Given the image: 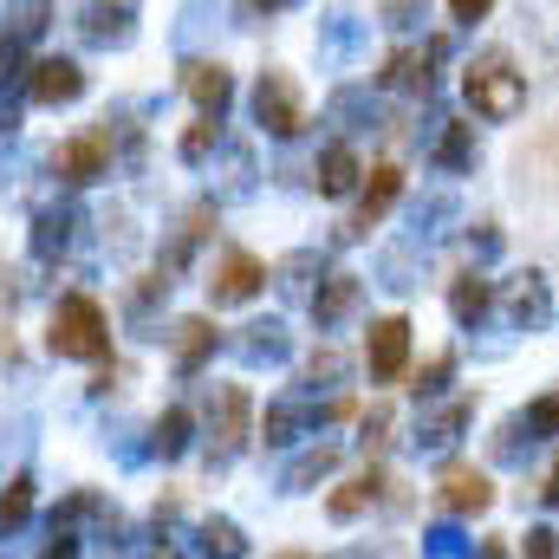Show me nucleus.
<instances>
[{
  "label": "nucleus",
  "instance_id": "1a4fd4ad",
  "mask_svg": "<svg viewBox=\"0 0 559 559\" xmlns=\"http://www.w3.org/2000/svg\"><path fill=\"white\" fill-rule=\"evenodd\" d=\"M85 92V72L72 66V59H39L33 72H26V98L33 105H72Z\"/></svg>",
  "mask_w": 559,
  "mask_h": 559
},
{
  "label": "nucleus",
  "instance_id": "4468645a",
  "mask_svg": "<svg viewBox=\"0 0 559 559\" xmlns=\"http://www.w3.org/2000/svg\"><path fill=\"white\" fill-rule=\"evenodd\" d=\"M358 176H365V169H358V150H352V143H332V150L319 156V195H352Z\"/></svg>",
  "mask_w": 559,
  "mask_h": 559
},
{
  "label": "nucleus",
  "instance_id": "c85d7f7f",
  "mask_svg": "<svg viewBox=\"0 0 559 559\" xmlns=\"http://www.w3.org/2000/svg\"><path fill=\"white\" fill-rule=\"evenodd\" d=\"M215 143H222V124H215V118H202V124H195V131L182 138V163H202V156H209Z\"/></svg>",
  "mask_w": 559,
  "mask_h": 559
},
{
  "label": "nucleus",
  "instance_id": "f03ea898",
  "mask_svg": "<svg viewBox=\"0 0 559 559\" xmlns=\"http://www.w3.org/2000/svg\"><path fill=\"white\" fill-rule=\"evenodd\" d=\"M46 345H52L59 358L98 365V358L111 352V325H105V306H98L92 293H66V299L52 306V332H46Z\"/></svg>",
  "mask_w": 559,
  "mask_h": 559
},
{
  "label": "nucleus",
  "instance_id": "9d476101",
  "mask_svg": "<svg viewBox=\"0 0 559 559\" xmlns=\"http://www.w3.org/2000/svg\"><path fill=\"white\" fill-rule=\"evenodd\" d=\"M182 92L195 98V111H202V118H222V111H228V98H235V79H228V66L195 59V66L182 72Z\"/></svg>",
  "mask_w": 559,
  "mask_h": 559
},
{
  "label": "nucleus",
  "instance_id": "ea45409f",
  "mask_svg": "<svg viewBox=\"0 0 559 559\" xmlns=\"http://www.w3.org/2000/svg\"><path fill=\"white\" fill-rule=\"evenodd\" d=\"M254 13H280V7H293V0H248Z\"/></svg>",
  "mask_w": 559,
  "mask_h": 559
},
{
  "label": "nucleus",
  "instance_id": "f3484780",
  "mask_svg": "<svg viewBox=\"0 0 559 559\" xmlns=\"http://www.w3.org/2000/svg\"><path fill=\"white\" fill-rule=\"evenodd\" d=\"M378 495H384V475H378V468H365V475H358V481H345V488H338L325 508H332V521H358V514H365Z\"/></svg>",
  "mask_w": 559,
  "mask_h": 559
},
{
  "label": "nucleus",
  "instance_id": "dca6fc26",
  "mask_svg": "<svg viewBox=\"0 0 559 559\" xmlns=\"http://www.w3.org/2000/svg\"><path fill=\"white\" fill-rule=\"evenodd\" d=\"M468 417H475V404H468V397H455V404H442L436 417L417 423V442H423V449H449V442L468 429Z\"/></svg>",
  "mask_w": 559,
  "mask_h": 559
},
{
  "label": "nucleus",
  "instance_id": "4c0bfd02",
  "mask_svg": "<svg viewBox=\"0 0 559 559\" xmlns=\"http://www.w3.org/2000/svg\"><path fill=\"white\" fill-rule=\"evenodd\" d=\"M540 501H559V455H554V468L540 475Z\"/></svg>",
  "mask_w": 559,
  "mask_h": 559
},
{
  "label": "nucleus",
  "instance_id": "2eb2a0df",
  "mask_svg": "<svg viewBox=\"0 0 559 559\" xmlns=\"http://www.w3.org/2000/svg\"><path fill=\"white\" fill-rule=\"evenodd\" d=\"M332 468H338V449H332V442H312L306 455H293V462H286L280 488H286V495H306V488H312L319 475H332Z\"/></svg>",
  "mask_w": 559,
  "mask_h": 559
},
{
  "label": "nucleus",
  "instance_id": "2f4dec72",
  "mask_svg": "<svg viewBox=\"0 0 559 559\" xmlns=\"http://www.w3.org/2000/svg\"><path fill=\"white\" fill-rule=\"evenodd\" d=\"M423 540H429V554H436V559H462V554H468V540H462L455 527H436V534H423Z\"/></svg>",
  "mask_w": 559,
  "mask_h": 559
},
{
  "label": "nucleus",
  "instance_id": "72a5a7b5",
  "mask_svg": "<svg viewBox=\"0 0 559 559\" xmlns=\"http://www.w3.org/2000/svg\"><path fill=\"white\" fill-rule=\"evenodd\" d=\"M442 378H449V358H429V371L417 378V397H436V391H442Z\"/></svg>",
  "mask_w": 559,
  "mask_h": 559
},
{
  "label": "nucleus",
  "instance_id": "f257e3e1",
  "mask_svg": "<svg viewBox=\"0 0 559 559\" xmlns=\"http://www.w3.org/2000/svg\"><path fill=\"white\" fill-rule=\"evenodd\" d=\"M462 98H468V111H475V118L508 124V118L527 105V79L514 72V59H508V52H481V59L462 72Z\"/></svg>",
  "mask_w": 559,
  "mask_h": 559
},
{
  "label": "nucleus",
  "instance_id": "473e14b6",
  "mask_svg": "<svg viewBox=\"0 0 559 559\" xmlns=\"http://www.w3.org/2000/svg\"><path fill=\"white\" fill-rule=\"evenodd\" d=\"M312 378H325V384H338V378H345V358H338L332 345H319V352H312Z\"/></svg>",
  "mask_w": 559,
  "mask_h": 559
},
{
  "label": "nucleus",
  "instance_id": "79ce46f5",
  "mask_svg": "<svg viewBox=\"0 0 559 559\" xmlns=\"http://www.w3.org/2000/svg\"><path fill=\"white\" fill-rule=\"evenodd\" d=\"M0 66H13V46H7V39H0Z\"/></svg>",
  "mask_w": 559,
  "mask_h": 559
},
{
  "label": "nucleus",
  "instance_id": "6e6552de",
  "mask_svg": "<svg viewBox=\"0 0 559 559\" xmlns=\"http://www.w3.org/2000/svg\"><path fill=\"white\" fill-rule=\"evenodd\" d=\"M52 176L59 182H98V176H111V143L105 138H72L52 150Z\"/></svg>",
  "mask_w": 559,
  "mask_h": 559
},
{
  "label": "nucleus",
  "instance_id": "6ab92c4d",
  "mask_svg": "<svg viewBox=\"0 0 559 559\" xmlns=\"http://www.w3.org/2000/svg\"><path fill=\"white\" fill-rule=\"evenodd\" d=\"M169 352H176V371H195V365H202V358L215 352V325H209V319H182V325H176V345H169Z\"/></svg>",
  "mask_w": 559,
  "mask_h": 559
},
{
  "label": "nucleus",
  "instance_id": "7c9ffc66",
  "mask_svg": "<svg viewBox=\"0 0 559 559\" xmlns=\"http://www.w3.org/2000/svg\"><path fill=\"white\" fill-rule=\"evenodd\" d=\"M521 559H559V534L554 527H534V534L521 540Z\"/></svg>",
  "mask_w": 559,
  "mask_h": 559
},
{
  "label": "nucleus",
  "instance_id": "5701e85b",
  "mask_svg": "<svg viewBox=\"0 0 559 559\" xmlns=\"http://www.w3.org/2000/svg\"><path fill=\"white\" fill-rule=\"evenodd\" d=\"M436 163L455 176V169H468L475 163V124H449L442 138H436Z\"/></svg>",
  "mask_w": 559,
  "mask_h": 559
},
{
  "label": "nucleus",
  "instance_id": "e433bc0d",
  "mask_svg": "<svg viewBox=\"0 0 559 559\" xmlns=\"http://www.w3.org/2000/svg\"><path fill=\"white\" fill-rule=\"evenodd\" d=\"M488 7H495V0H449V13H455V20H481Z\"/></svg>",
  "mask_w": 559,
  "mask_h": 559
},
{
  "label": "nucleus",
  "instance_id": "a878e982",
  "mask_svg": "<svg viewBox=\"0 0 559 559\" xmlns=\"http://www.w3.org/2000/svg\"><path fill=\"white\" fill-rule=\"evenodd\" d=\"M384 85H391V92H429V66H423L417 52H397V59L384 66Z\"/></svg>",
  "mask_w": 559,
  "mask_h": 559
},
{
  "label": "nucleus",
  "instance_id": "9b49d317",
  "mask_svg": "<svg viewBox=\"0 0 559 559\" xmlns=\"http://www.w3.org/2000/svg\"><path fill=\"white\" fill-rule=\"evenodd\" d=\"M436 495H442V508H449V514H488V508H495V488H488V475H481V468H449Z\"/></svg>",
  "mask_w": 559,
  "mask_h": 559
},
{
  "label": "nucleus",
  "instance_id": "58836bf2",
  "mask_svg": "<svg viewBox=\"0 0 559 559\" xmlns=\"http://www.w3.org/2000/svg\"><path fill=\"white\" fill-rule=\"evenodd\" d=\"M384 429H391V411H371V417H365V436H371V442H378Z\"/></svg>",
  "mask_w": 559,
  "mask_h": 559
},
{
  "label": "nucleus",
  "instance_id": "c9c22d12",
  "mask_svg": "<svg viewBox=\"0 0 559 559\" xmlns=\"http://www.w3.org/2000/svg\"><path fill=\"white\" fill-rule=\"evenodd\" d=\"M79 554V540L66 534V527H52V540H46V559H72Z\"/></svg>",
  "mask_w": 559,
  "mask_h": 559
},
{
  "label": "nucleus",
  "instance_id": "a19ab883",
  "mask_svg": "<svg viewBox=\"0 0 559 559\" xmlns=\"http://www.w3.org/2000/svg\"><path fill=\"white\" fill-rule=\"evenodd\" d=\"M481 559H508V547H481Z\"/></svg>",
  "mask_w": 559,
  "mask_h": 559
},
{
  "label": "nucleus",
  "instance_id": "37998d69",
  "mask_svg": "<svg viewBox=\"0 0 559 559\" xmlns=\"http://www.w3.org/2000/svg\"><path fill=\"white\" fill-rule=\"evenodd\" d=\"M293 559H299V554H293Z\"/></svg>",
  "mask_w": 559,
  "mask_h": 559
},
{
  "label": "nucleus",
  "instance_id": "a211bd4d",
  "mask_svg": "<svg viewBox=\"0 0 559 559\" xmlns=\"http://www.w3.org/2000/svg\"><path fill=\"white\" fill-rule=\"evenodd\" d=\"M306 397H280V404H267V417H261V436H267V449H286L299 429H306Z\"/></svg>",
  "mask_w": 559,
  "mask_h": 559
},
{
  "label": "nucleus",
  "instance_id": "b1692460",
  "mask_svg": "<svg viewBox=\"0 0 559 559\" xmlns=\"http://www.w3.org/2000/svg\"><path fill=\"white\" fill-rule=\"evenodd\" d=\"M26 514H33V481H26V475H13V481L0 488V534H20V527H26Z\"/></svg>",
  "mask_w": 559,
  "mask_h": 559
},
{
  "label": "nucleus",
  "instance_id": "7ed1b4c3",
  "mask_svg": "<svg viewBox=\"0 0 559 559\" xmlns=\"http://www.w3.org/2000/svg\"><path fill=\"white\" fill-rule=\"evenodd\" d=\"M254 118H261L267 138H299V131H306V105H299V85H293L286 72H261V85H254Z\"/></svg>",
  "mask_w": 559,
  "mask_h": 559
},
{
  "label": "nucleus",
  "instance_id": "393cba45",
  "mask_svg": "<svg viewBox=\"0 0 559 559\" xmlns=\"http://www.w3.org/2000/svg\"><path fill=\"white\" fill-rule=\"evenodd\" d=\"M189 429H195V417H189L182 404L163 411V417H156V455H182V449H189Z\"/></svg>",
  "mask_w": 559,
  "mask_h": 559
},
{
  "label": "nucleus",
  "instance_id": "f8f14e48",
  "mask_svg": "<svg viewBox=\"0 0 559 559\" xmlns=\"http://www.w3.org/2000/svg\"><path fill=\"white\" fill-rule=\"evenodd\" d=\"M501 306H508V319H514V325H540V319L554 312L547 280H540V274H514V280H508V293H501Z\"/></svg>",
  "mask_w": 559,
  "mask_h": 559
},
{
  "label": "nucleus",
  "instance_id": "0eeeda50",
  "mask_svg": "<svg viewBox=\"0 0 559 559\" xmlns=\"http://www.w3.org/2000/svg\"><path fill=\"white\" fill-rule=\"evenodd\" d=\"M248 423H254V404L241 384H222L215 391V411H209V429H215V455H235L248 442Z\"/></svg>",
  "mask_w": 559,
  "mask_h": 559
},
{
  "label": "nucleus",
  "instance_id": "cd10ccee",
  "mask_svg": "<svg viewBox=\"0 0 559 559\" xmlns=\"http://www.w3.org/2000/svg\"><path fill=\"white\" fill-rule=\"evenodd\" d=\"M521 429H527V436H559V391H547L540 404H527Z\"/></svg>",
  "mask_w": 559,
  "mask_h": 559
},
{
  "label": "nucleus",
  "instance_id": "bb28decb",
  "mask_svg": "<svg viewBox=\"0 0 559 559\" xmlns=\"http://www.w3.org/2000/svg\"><path fill=\"white\" fill-rule=\"evenodd\" d=\"M241 527L235 521H202V554H215V559H241Z\"/></svg>",
  "mask_w": 559,
  "mask_h": 559
},
{
  "label": "nucleus",
  "instance_id": "aec40b11",
  "mask_svg": "<svg viewBox=\"0 0 559 559\" xmlns=\"http://www.w3.org/2000/svg\"><path fill=\"white\" fill-rule=\"evenodd\" d=\"M449 312H455L462 325H475V319L488 312V280L475 274V267H468V274H455V286H449Z\"/></svg>",
  "mask_w": 559,
  "mask_h": 559
},
{
  "label": "nucleus",
  "instance_id": "ddd939ff",
  "mask_svg": "<svg viewBox=\"0 0 559 559\" xmlns=\"http://www.w3.org/2000/svg\"><path fill=\"white\" fill-rule=\"evenodd\" d=\"M306 306H312L319 332H332V325H338V319L358 306V274H325V280H319V293H312Z\"/></svg>",
  "mask_w": 559,
  "mask_h": 559
},
{
  "label": "nucleus",
  "instance_id": "423d86ee",
  "mask_svg": "<svg viewBox=\"0 0 559 559\" xmlns=\"http://www.w3.org/2000/svg\"><path fill=\"white\" fill-rule=\"evenodd\" d=\"M397 195H404V169H397V163H378V169H365L358 215H352V228H345V235H365V228H378V222L397 209Z\"/></svg>",
  "mask_w": 559,
  "mask_h": 559
},
{
  "label": "nucleus",
  "instance_id": "f704fd0d",
  "mask_svg": "<svg viewBox=\"0 0 559 559\" xmlns=\"http://www.w3.org/2000/svg\"><path fill=\"white\" fill-rule=\"evenodd\" d=\"M384 20L391 26H411V20H423V0H384Z\"/></svg>",
  "mask_w": 559,
  "mask_h": 559
},
{
  "label": "nucleus",
  "instance_id": "c756f323",
  "mask_svg": "<svg viewBox=\"0 0 559 559\" xmlns=\"http://www.w3.org/2000/svg\"><path fill=\"white\" fill-rule=\"evenodd\" d=\"M66 228H72L66 215H39V235H33V248H39V254H52V248H66Z\"/></svg>",
  "mask_w": 559,
  "mask_h": 559
},
{
  "label": "nucleus",
  "instance_id": "39448f33",
  "mask_svg": "<svg viewBox=\"0 0 559 559\" xmlns=\"http://www.w3.org/2000/svg\"><path fill=\"white\" fill-rule=\"evenodd\" d=\"M261 280H267V267H261L248 248H228V254L215 261V274H209V299H215V306H241V299L261 293Z\"/></svg>",
  "mask_w": 559,
  "mask_h": 559
},
{
  "label": "nucleus",
  "instance_id": "20e7f679",
  "mask_svg": "<svg viewBox=\"0 0 559 559\" xmlns=\"http://www.w3.org/2000/svg\"><path fill=\"white\" fill-rule=\"evenodd\" d=\"M404 365H411V325H404V319H378L371 338H365V371H371V384H397Z\"/></svg>",
  "mask_w": 559,
  "mask_h": 559
},
{
  "label": "nucleus",
  "instance_id": "4be33fe9",
  "mask_svg": "<svg viewBox=\"0 0 559 559\" xmlns=\"http://www.w3.org/2000/svg\"><path fill=\"white\" fill-rule=\"evenodd\" d=\"M241 358H248V365L286 358V325H274V319H267V325H248V332H241Z\"/></svg>",
  "mask_w": 559,
  "mask_h": 559
},
{
  "label": "nucleus",
  "instance_id": "412c9836",
  "mask_svg": "<svg viewBox=\"0 0 559 559\" xmlns=\"http://www.w3.org/2000/svg\"><path fill=\"white\" fill-rule=\"evenodd\" d=\"M85 33L92 39H124L131 33V0H92L85 7Z\"/></svg>",
  "mask_w": 559,
  "mask_h": 559
}]
</instances>
